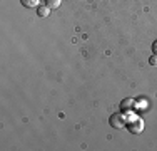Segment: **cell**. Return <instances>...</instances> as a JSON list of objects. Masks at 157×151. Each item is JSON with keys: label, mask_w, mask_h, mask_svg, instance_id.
Masks as SVG:
<instances>
[{"label": "cell", "mask_w": 157, "mask_h": 151, "mask_svg": "<svg viewBox=\"0 0 157 151\" xmlns=\"http://www.w3.org/2000/svg\"><path fill=\"white\" fill-rule=\"evenodd\" d=\"M37 14H39V17H47L50 14V9L47 5H39L37 7Z\"/></svg>", "instance_id": "5"}, {"label": "cell", "mask_w": 157, "mask_h": 151, "mask_svg": "<svg viewBox=\"0 0 157 151\" xmlns=\"http://www.w3.org/2000/svg\"><path fill=\"white\" fill-rule=\"evenodd\" d=\"M109 123L112 128H115V129H121V128H124L127 124V121L124 118V112H114V114L109 118Z\"/></svg>", "instance_id": "1"}, {"label": "cell", "mask_w": 157, "mask_h": 151, "mask_svg": "<svg viewBox=\"0 0 157 151\" xmlns=\"http://www.w3.org/2000/svg\"><path fill=\"white\" fill-rule=\"evenodd\" d=\"M149 64L154 66V67H157V54H152L151 57H149Z\"/></svg>", "instance_id": "7"}, {"label": "cell", "mask_w": 157, "mask_h": 151, "mask_svg": "<svg viewBox=\"0 0 157 151\" xmlns=\"http://www.w3.org/2000/svg\"><path fill=\"white\" fill-rule=\"evenodd\" d=\"M136 108V101L134 99H130V97H125V99H122V103H121V111L124 112H130L132 109Z\"/></svg>", "instance_id": "3"}, {"label": "cell", "mask_w": 157, "mask_h": 151, "mask_svg": "<svg viewBox=\"0 0 157 151\" xmlns=\"http://www.w3.org/2000/svg\"><path fill=\"white\" fill-rule=\"evenodd\" d=\"M60 3H62V0H45V5L48 7V9H59L60 7Z\"/></svg>", "instance_id": "6"}, {"label": "cell", "mask_w": 157, "mask_h": 151, "mask_svg": "<svg viewBox=\"0 0 157 151\" xmlns=\"http://www.w3.org/2000/svg\"><path fill=\"white\" fill-rule=\"evenodd\" d=\"M125 126L129 128L130 133L140 134L142 131H144V121H142V119H134V121H130V123H127Z\"/></svg>", "instance_id": "2"}, {"label": "cell", "mask_w": 157, "mask_h": 151, "mask_svg": "<svg viewBox=\"0 0 157 151\" xmlns=\"http://www.w3.org/2000/svg\"><path fill=\"white\" fill-rule=\"evenodd\" d=\"M152 52L157 54V40H154V44H152Z\"/></svg>", "instance_id": "8"}, {"label": "cell", "mask_w": 157, "mask_h": 151, "mask_svg": "<svg viewBox=\"0 0 157 151\" xmlns=\"http://www.w3.org/2000/svg\"><path fill=\"white\" fill-rule=\"evenodd\" d=\"M22 5L27 7V9H37L39 7V0H20Z\"/></svg>", "instance_id": "4"}]
</instances>
